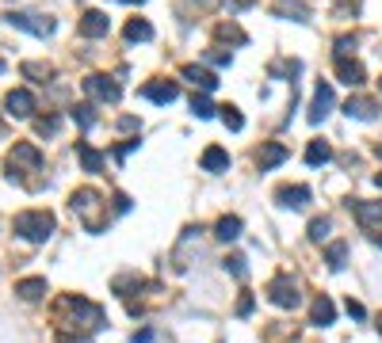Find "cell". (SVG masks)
Here are the masks:
<instances>
[{
    "label": "cell",
    "mask_w": 382,
    "mask_h": 343,
    "mask_svg": "<svg viewBox=\"0 0 382 343\" xmlns=\"http://www.w3.org/2000/svg\"><path fill=\"white\" fill-rule=\"evenodd\" d=\"M222 267L230 271L233 278H245V275H249V267H245V256H225V260H222Z\"/></svg>",
    "instance_id": "obj_30"
},
{
    "label": "cell",
    "mask_w": 382,
    "mask_h": 343,
    "mask_svg": "<svg viewBox=\"0 0 382 343\" xmlns=\"http://www.w3.org/2000/svg\"><path fill=\"white\" fill-rule=\"evenodd\" d=\"M115 210L126 214V210H130V198H126V195H115Z\"/></svg>",
    "instance_id": "obj_38"
},
{
    "label": "cell",
    "mask_w": 382,
    "mask_h": 343,
    "mask_svg": "<svg viewBox=\"0 0 382 343\" xmlns=\"http://www.w3.org/2000/svg\"><path fill=\"white\" fill-rule=\"evenodd\" d=\"M34 126H39V134H58L61 118H54V114H50V118H39V123H34Z\"/></svg>",
    "instance_id": "obj_35"
},
{
    "label": "cell",
    "mask_w": 382,
    "mask_h": 343,
    "mask_svg": "<svg viewBox=\"0 0 382 343\" xmlns=\"http://www.w3.org/2000/svg\"><path fill=\"white\" fill-rule=\"evenodd\" d=\"M283 160H287V145H283V141H264V145H260V153H257V168L260 172L279 168Z\"/></svg>",
    "instance_id": "obj_11"
},
{
    "label": "cell",
    "mask_w": 382,
    "mask_h": 343,
    "mask_svg": "<svg viewBox=\"0 0 382 343\" xmlns=\"http://www.w3.org/2000/svg\"><path fill=\"white\" fill-rule=\"evenodd\" d=\"M126 4H141V0H126Z\"/></svg>",
    "instance_id": "obj_43"
},
{
    "label": "cell",
    "mask_w": 382,
    "mask_h": 343,
    "mask_svg": "<svg viewBox=\"0 0 382 343\" xmlns=\"http://www.w3.org/2000/svg\"><path fill=\"white\" fill-rule=\"evenodd\" d=\"M69 206H73V214L84 221V229H88V233H103L108 218H103V198H100V191H92V187L73 191Z\"/></svg>",
    "instance_id": "obj_1"
},
{
    "label": "cell",
    "mask_w": 382,
    "mask_h": 343,
    "mask_svg": "<svg viewBox=\"0 0 382 343\" xmlns=\"http://www.w3.org/2000/svg\"><path fill=\"white\" fill-rule=\"evenodd\" d=\"M214 111L218 107L207 99V92H195V99H191V114H195V118H214Z\"/></svg>",
    "instance_id": "obj_27"
},
{
    "label": "cell",
    "mask_w": 382,
    "mask_h": 343,
    "mask_svg": "<svg viewBox=\"0 0 382 343\" xmlns=\"http://www.w3.org/2000/svg\"><path fill=\"white\" fill-rule=\"evenodd\" d=\"M268 302L279 305V309H299L302 305V294H299V282L291 275H275L268 282Z\"/></svg>",
    "instance_id": "obj_4"
},
{
    "label": "cell",
    "mask_w": 382,
    "mask_h": 343,
    "mask_svg": "<svg viewBox=\"0 0 382 343\" xmlns=\"http://www.w3.org/2000/svg\"><path fill=\"white\" fill-rule=\"evenodd\" d=\"M207 61H214V65H230L233 57H230V54H225V50H222V46H210V50H207Z\"/></svg>",
    "instance_id": "obj_33"
},
{
    "label": "cell",
    "mask_w": 382,
    "mask_h": 343,
    "mask_svg": "<svg viewBox=\"0 0 382 343\" xmlns=\"http://www.w3.org/2000/svg\"><path fill=\"white\" fill-rule=\"evenodd\" d=\"M374 183H379V187H382V172H379V176H374Z\"/></svg>",
    "instance_id": "obj_41"
},
{
    "label": "cell",
    "mask_w": 382,
    "mask_h": 343,
    "mask_svg": "<svg viewBox=\"0 0 382 343\" xmlns=\"http://www.w3.org/2000/svg\"><path fill=\"white\" fill-rule=\"evenodd\" d=\"M336 76H341V84H348V88H359V84L367 81L363 65H359L356 57H336Z\"/></svg>",
    "instance_id": "obj_14"
},
{
    "label": "cell",
    "mask_w": 382,
    "mask_h": 343,
    "mask_svg": "<svg viewBox=\"0 0 382 343\" xmlns=\"http://www.w3.org/2000/svg\"><path fill=\"white\" fill-rule=\"evenodd\" d=\"M332 103H336V96H332V88H329V84H317L314 99H310V123H321L325 114L332 111Z\"/></svg>",
    "instance_id": "obj_13"
},
{
    "label": "cell",
    "mask_w": 382,
    "mask_h": 343,
    "mask_svg": "<svg viewBox=\"0 0 382 343\" xmlns=\"http://www.w3.org/2000/svg\"><path fill=\"white\" fill-rule=\"evenodd\" d=\"M214 237L218 240H237V237H241V218H230V214H225V218H218Z\"/></svg>",
    "instance_id": "obj_22"
},
{
    "label": "cell",
    "mask_w": 382,
    "mask_h": 343,
    "mask_svg": "<svg viewBox=\"0 0 382 343\" xmlns=\"http://www.w3.org/2000/svg\"><path fill=\"white\" fill-rule=\"evenodd\" d=\"M19 73L31 76V81H50L54 69H50V65H42V61H23V65H19Z\"/></svg>",
    "instance_id": "obj_29"
},
{
    "label": "cell",
    "mask_w": 382,
    "mask_h": 343,
    "mask_svg": "<svg viewBox=\"0 0 382 343\" xmlns=\"http://www.w3.org/2000/svg\"><path fill=\"white\" fill-rule=\"evenodd\" d=\"M329 160H332V145H329V141H321V138H314L306 145V164H310V168H321V164H329Z\"/></svg>",
    "instance_id": "obj_18"
},
{
    "label": "cell",
    "mask_w": 382,
    "mask_h": 343,
    "mask_svg": "<svg viewBox=\"0 0 382 343\" xmlns=\"http://www.w3.org/2000/svg\"><path fill=\"white\" fill-rule=\"evenodd\" d=\"M84 92H88L92 99H100V103H119V96H123V88L103 73H92L88 81H84Z\"/></svg>",
    "instance_id": "obj_6"
},
{
    "label": "cell",
    "mask_w": 382,
    "mask_h": 343,
    "mask_svg": "<svg viewBox=\"0 0 382 343\" xmlns=\"http://www.w3.org/2000/svg\"><path fill=\"white\" fill-rule=\"evenodd\" d=\"M108 31H111V19L103 16V12H84L81 16V34L84 39H103Z\"/></svg>",
    "instance_id": "obj_15"
},
{
    "label": "cell",
    "mask_w": 382,
    "mask_h": 343,
    "mask_svg": "<svg viewBox=\"0 0 382 343\" xmlns=\"http://www.w3.org/2000/svg\"><path fill=\"white\" fill-rule=\"evenodd\" d=\"M141 96L150 99V103H176V99H180V84L176 81H150L145 84V88H141Z\"/></svg>",
    "instance_id": "obj_9"
},
{
    "label": "cell",
    "mask_w": 382,
    "mask_h": 343,
    "mask_svg": "<svg viewBox=\"0 0 382 343\" xmlns=\"http://www.w3.org/2000/svg\"><path fill=\"white\" fill-rule=\"evenodd\" d=\"M4 107H8L12 118H31L34 114V96L27 88H12L8 96H4Z\"/></svg>",
    "instance_id": "obj_10"
},
{
    "label": "cell",
    "mask_w": 382,
    "mask_h": 343,
    "mask_svg": "<svg viewBox=\"0 0 382 343\" xmlns=\"http://www.w3.org/2000/svg\"><path fill=\"white\" fill-rule=\"evenodd\" d=\"M16 233L31 245H46L54 237V214L50 210H23L16 214Z\"/></svg>",
    "instance_id": "obj_2"
},
{
    "label": "cell",
    "mask_w": 382,
    "mask_h": 343,
    "mask_svg": "<svg viewBox=\"0 0 382 343\" xmlns=\"http://www.w3.org/2000/svg\"><path fill=\"white\" fill-rule=\"evenodd\" d=\"M77 160H81L84 172H100L103 168V153L100 149H92L88 141H77Z\"/></svg>",
    "instance_id": "obj_19"
},
{
    "label": "cell",
    "mask_w": 382,
    "mask_h": 343,
    "mask_svg": "<svg viewBox=\"0 0 382 343\" xmlns=\"http://www.w3.org/2000/svg\"><path fill=\"white\" fill-rule=\"evenodd\" d=\"M344 260H348V245H344V240L329 245V252H325V263H329V271H341Z\"/></svg>",
    "instance_id": "obj_25"
},
{
    "label": "cell",
    "mask_w": 382,
    "mask_h": 343,
    "mask_svg": "<svg viewBox=\"0 0 382 343\" xmlns=\"http://www.w3.org/2000/svg\"><path fill=\"white\" fill-rule=\"evenodd\" d=\"M336 320V305L329 302V298H314V305H310V324H317V328H325V324H332Z\"/></svg>",
    "instance_id": "obj_17"
},
{
    "label": "cell",
    "mask_w": 382,
    "mask_h": 343,
    "mask_svg": "<svg viewBox=\"0 0 382 343\" xmlns=\"http://www.w3.org/2000/svg\"><path fill=\"white\" fill-rule=\"evenodd\" d=\"M371 240H374V245H379V248H382V233H374V237H371Z\"/></svg>",
    "instance_id": "obj_40"
},
{
    "label": "cell",
    "mask_w": 382,
    "mask_h": 343,
    "mask_svg": "<svg viewBox=\"0 0 382 343\" xmlns=\"http://www.w3.org/2000/svg\"><path fill=\"white\" fill-rule=\"evenodd\" d=\"M8 23L19 27V31H27V34H34V39H46V34H54V19H50V16H39V12H12Z\"/></svg>",
    "instance_id": "obj_5"
},
{
    "label": "cell",
    "mask_w": 382,
    "mask_h": 343,
    "mask_svg": "<svg viewBox=\"0 0 382 343\" xmlns=\"http://www.w3.org/2000/svg\"><path fill=\"white\" fill-rule=\"evenodd\" d=\"M123 34H126V42H150L153 39V27L145 23V19H130Z\"/></svg>",
    "instance_id": "obj_23"
},
{
    "label": "cell",
    "mask_w": 382,
    "mask_h": 343,
    "mask_svg": "<svg viewBox=\"0 0 382 343\" xmlns=\"http://www.w3.org/2000/svg\"><path fill=\"white\" fill-rule=\"evenodd\" d=\"M130 343H153V332H150V328H145V332H138Z\"/></svg>",
    "instance_id": "obj_39"
},
{
    "label": "cell",
    "mask_w": 382,
    "mask_h": 343,
    "mask_svg": "<svg viewBox=\"0 0 382 343\" xmlns=\"http://www.w3.org/2000/svg\"><path fill=\"white\" fill-rule=\"evenodd\" d=\"M329 229H332L329 218H314V221H310V240H325V237H329Z\"/></svg>",
    "instance_id": "obj_31"
},
{
    "label": "cell",
    "mask_w": 382,
    "mask_h": 343,
    "mask_svg": "<svg viewBox=\"0 0 382 343\" xmlns=\"http://www.w3.org/2000/svg\"><path fill=\"white\" fill-rule=\"evenodd\" d=\"M379 111H382V103L371 96H348V103H344V114H348V118H359V123H374Z\"/></svg>",
    "instance_id": "obj_7"
},
{
    "label": "cell",
    "mask_w": 382,
    "mask_h": 343,
    "mask_svg": "<svg viewBox=\"0 0 382 343\" xmlns=\"http://www.w3.org/2000/svg\"><path fill=\"white\" fill-rule=\"evenodd\" d=\"M218 111H222V123H225V130H233V134H237V130H245V114L237 111L233 103L218 107Z\"/></svg>",
    "instance_id": "obj_28"
},
{
    "label": "cell",
    "mask_w": 382,
    "mask_h": 343,
    "mask_svg": "<svg viewBox=\"0 0 382 343\" xmlns=\"http://www.w3.org/2000/svg\"><path fill=\"white\" fill-rule=\"evenodd\" d=\"M348 206L356 210V221L363 229L382 225V198H356V202H348Z\"/></svg>",
    "instance_id": "obj_8"
},
{
    "label": "cell",
    "mask_w": 382,
    "mask_h": 343,
    "mask_svg": "<svg viewBox=\"0 0 382 343\" xmlns=\"http://www.w3.org/2000/svg\"><path fill=\"white\" fill-rule=\"evenodd\" d=\"M73 123L81 126V130H92V126H96V107H92V103H77L73 107Z\"/></svg>",
    "instance_id": "obj_24"
},
{
    "label": "cell",
    "mask_w": 382,
    "mask_h": 343,
    "mask_svg": "<svg viewBox=\"0 0 382 343\" xmlns=\"http://www.w3.org/2000/svg\"><path fill=\"white\" fill-rule=\"evenodd\" d=\"M16 294L23 298V302H39V298L46 294V278H23V282H16Z\"/></svg>",
    "instance_id": "obj_21"
},
{
    "label": "cell",
    "mask_w": 382,
    "mask_h": 343,
    "mask_svg": "<svg viewBox=\"0 0 382 343\" xmlns=\"http://www.w3.org/2000/svg\"><path fill=\"white\" fill-rule=\"evenodd\" d=\"M252 313V294H241L237 298V317H249Z\"/></svg>",
    "instance_id": "obj_36"
},
{
    "label": "cell",
    "mask_w": 382,
    "mask_h": 343,
    "mask_svg": "<svg viewBox=\"0 0 382 343\" xmlns=\"http://www.w3.org/2000/svg\"><path fill=\"white\" fill-rule=\"evenodd\" d=\"M203 4H207V8H210V4H218V0H203Z\"/></svg>",
    "instance_id": "obj_42"
},
{
    "label": "cell",
    "mask_w": 382,
    "mask_h": 343,
    "mask_svg": "<svg viewBox=\"0 0 382 343\" xmlns=\"http://www.w3.org/2000/svg\"><path fill=\"white\" fill-rule=\"evenodd\" d=\"M225 168H230V153L222 145L203 149V172H225Z\"/></svg>",
    "instance_id": "obj_20"
},
{
    "label": "cell",
    "mask_w": 382,
    "mask_h": 343,
    "mask_svg": "<svg viewBox=\"0 0 382 343\" xmlns=\"http://www.w3.org/2000/svg\"><path fill=\"white\" fill-rule=\"evenodd\" d=\"M279 198L283 206H291V210H302V206H310V198H314V191L306 187V183H294V187H279Z\"/></svg>",
    "instance_id": "obj_16"
},
{
    "label": "cell",
    "mask_w": 382,
    "mask_h": 343,
    "mask_svg": "<svg viewBox=\"0 0 382 343\" xmlns=\"http://www.w3.org/2000/svg\"><path fill=\"white\" fill-rule=\"evenodd\" d=\"M348 50H356V34H341L336 39V57H348Z\"/></svg>",
    "instance_id": "obj_34"
},
{
    "label": "cell",
    "mask_w": 382,
    "mask_h": 343,
    "mask_svg": "<svg viewBox=\"0 0 382 343\" xmlns=\"http://www.w3.org/2000/svg\"><path fill=\"white\" fill-rule=\"evenodd\" d=\"M302 61H275L272 65V76H299Z\"/></svg>",
    "instance_id": "obj_32"
},
{
    "label": "cell",
    "mask_w": 382,
    "mask_h": 343,
    "mask_svg": "<svg viewBox=\"0 0 382 343\" xmlns=\"http://www.w3.org/2000/svg\"><path fill=\"white\" fill-rule=\"evenodd\" d=\"M180 76H183V81H191L199 92H214V88H218V76L210 73L207 65H195V61H191V65H183Z\"/></svg>",
    "instance_id": "obj_12"
},
{
    "label": "cell",
    "mask_w": 382,
    "mask_h": 343,
    "mask_svg": "<svg viewBox=\"0 0 382 343\" xmlns=\"http://www.w3.org/2000/svg\"><path fill=\"white\" fill-rule=\"evenodd\" d=\"M214 34H218V39H225V42H237V46H245V42H249V34H245L237 23H218Z\"/></svg>",
    "instance_id": "obj_26"
},
{
    "label": "cell",
    "mask_w": 382,
    "mask_h": 343,
    "mask_svg": "<svg viewBox=\"0 0 382 343\" xmlns=\"http://www.w3.org/2000/svg\"><path fill=\"white\" fill-rule=\"evenodd\" d=\"M344 309H348V317H356V320H363V317H367V309H363L359 302H352V298H348V305H344Z\"/></svg>",
    "instance_id": "obj_37"
},
{
    "label": "cell",
    "mask_w": 382,
    "mask_h": 343,
    "mask_svg": "<svg viewBox=\"0 0 382 343\" xmlns=\"http://www.w3.org/2000/svg\"><path fill=\"white\" fill-rule=\"evenodd\" d=\"M42 168V153L31 141H16V149L8 153V180H23V172H39Z\"/></svg>",
    "instance_id": "obj_3"
}]
</instances>
